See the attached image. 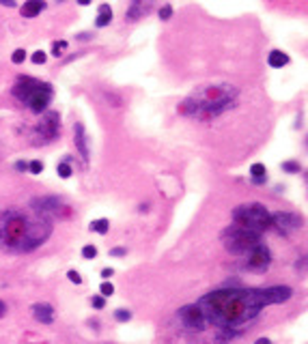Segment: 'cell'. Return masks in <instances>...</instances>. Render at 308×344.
Returning <instances> with one entry per match:
<instances>
[{"label":"cell","mask_w":308,"mask_h":344,"mask_svg":"<svg viewBox=\"0 0 308 344\" xmlns=\"http://www.w3.org/2000/svg\"><path fill=\"white\" fill-rule=\"evenodd\" d=\"M205 316V322H211L218 329L235 332L237 327L254 320L267 304L263 288H243V286H222L207 292L196 304Z\"/></svg>","instance_id":"cell-1"},{"label":"cell","mask_w":308,"mask_h":344,"mask_svg":"<svg viewBox=\"0 0 308 344\" xmlns=\"http://www.w3.org/2000/svg\"><path fill=\"white\" fill-rule=\"evenodd\" d=\"M52 234V222L39 213L9 209L0 213V248L7 252H33Z\"/></svg>","instance_id":"cell-2"},{"label":"cell","mask_w":308,"mask_h":344,"mask_svg":"<svg viewBox=\"0 0 308 344\" xmlns=\"http://www.w3.org/2000/svg\"><path fill=\"white\" fill-rule=\"evenodd\" d=\"M237 88L231 84H207L177 106L179 114L198 120H211L231 110L237 102Z\"/></svg>","instance_id":"cell-3"},{"label":"cell","mask_w":308,"mask_h":344,"mask_svg":"<svg viewBox=\"0 0 308 344\" xmlns=\"http://www.w3.org/2000/svg\"><path fill=\"white\" fill-rule=\"evenodd\" d=\"M233 224L263 234L271 228V213L261 202H246L233 209Z\"/></svg>","instance_id":"cell-4"},{"label":"cell","mask_w":308,"mask_h":344,"mask_svg":"<svg viewBox=\"0 0 308 344\" xmlns=\"http://www.w3.org/2000/svg\"><path fill=\"white\" fill-rule=\"evenodd\" d=\"M220 239H222V243H224V248L228 250V252L243 258L248 252H252V250L261 243V234L231 224V226H226L224 230H222Z\"/></svg>","instance_id":"cell-5"},{"label":"cell","mask_w":308,"mask_h":344,"mask_svg":"<svg viewBox=\"0 0 308 344\" xmlns=\"http://www.w3.org/2000/svg\"><path fill=\"white\" fill-rule=\"evenodd\" d=\"M33 211L44 215L52 222L54 218H69L71 215V206L59 196H41V198H33Z\"/></svg>","instance_id":"cell-6"},{"label":"cell","mask_w":308,"mask_h":344,"mask_svg":"<svg viewBox=\"0 0 308 344\" xmlns=\"http://www.w3.org/2000/svg\"><path fill=\"white\" fill-rule=\"evenodd\" d=\"M61 134V116L59 112L54 110H46L41 114V120L35 127V136L41 140V144H48V142H52L59 138Z\"/></svg>","instance_id":"cell-7"},{"label":"cell","mask_w":308,"mask_h":344,"mask_svg":"<svg viewBox=\"0 0 308 344\" xmlns=\"http://www.w3.org/2000/svg\"><path fill=\"white\" fill-rule=\"evenodd\" d=\"M269 264H271V252L263 243H259L252 252H248L241 258V267L250 271V274H265L269 269Z\"/></svg>","instance_id":"cell-8"},{"label":"cell","mask_w":308,"mask_h":344,"mask_svg":"<svg viewBox=\"0 0 308 344\" xmlns=\"http://www.w3.org/2000/svg\"><path fill=\"white\" fill-rule=\"evenodd\" d=\"M177 314H179V320H181L190 332H205L207 322H205L203 312H200V308L196 304H188V306L179 308Z\"/></svg>","instance_id":"cell-9"},{"label":"cell","mask_w":308,"mask_h":344,"mask_svg":"<svg viewBox=\"0 0 308 344\" xmlns=\"http://www.w3.org/2000/svg\"><path fill=\"white\" fill-rule=\"evenodd\" d=\"M52 97H54V88H52V84L50 82H41L39 84V88L33 92L31 99L26 102V106L31 108V110L35 114H44L48 110V106L50 102H52Z\"/></svg>","instance_id":"cell-10"},{"label":"cell","mask_w":308,"mask_h":344,"mask_svg":"<svg viewBox=\"0 0 308 344\" xmlns=\"http://www.w3.org/2000/svg\"><path fill=\"white\" fill-rule=\"evenodd\" d=\"M271 228H278L280 232L284 234H291L302 228V218L297 213H291V211H278V213H271Z\"/></svg>","instance_id":"cell-11"},{"label":"cell","mask_w":308,"mask_h":344,"mask_svg":"<svg viewBox=\"0 0 308 344\" xmlns=\"http://www.w3.org/2000/svg\"><path fill=\"white\" fill-rule=\"evenodd\" d=\"M39 84L41 80H37V78H31V76H20L16 84H13V88H11V95L18 99V102H22L26 104L28 99H31V95L35 90L39 88Z\"/></svg>","instance_id":"cell-12"},{"label":"cell","mask_w":308,"mask_h":344,"mask_svg":"<svg viewBox=\"0 0 308 344\" xmlns=\"http://www.w3.org/2000/svg\"><path fill=\"white\" fill-rule=\"evenodd\" d=\"M153 9V0H130V6L125 11V22H138L140 18L149 16Z\"/></svg>","instance_id":"cell-13"},{"label":"cell","mask_w":308,"mask_h":344,"mask_svg":"<svg viewBox=\"0 0 308 344\" xmlns=\"http://www.w3.org/2000/svg\"><path fill=\"white\" fill-rule=\"evenodd\" d=\"M265 292V299H267V304H284V301H289L293 297V290L289 288V286H267V288H263Z\"/></svg>","instance_id":"cell-14"},{"label":"cell","mask_w":308,"mask_h":344,"mask_svg":"<svg viewBox=\"0 0 308 344\" xmlns=\"http://www.w3.org/2000/svg\"><path fill=\"white\" fill-rule=\"evenodd\" d=\"M74 142H76V148L80 150V155H82V160L84 162H89V138H87V132H84V125L82 123H76L74 127Z\"/></svg>","instance_id":"cell-15"},{"label":"cell","mask_w":308,"mask_h":344,"mask_svg":"<svg viewBox=\"0 0 308 344\" xmlns=\"http://www.w3.org/2000/svg\"><path fill=\"white\" fill-rule=\"evenodd\" d=\"M31 312H33L35 320L44 322V325H50V322H54V308L50 306V304H35V306L31 308Z\"/></svg>","instance_id":"cell-16"},{"label":"cell","mask_w":308,"mask_h":344,"mask_svg":"<svg viewBox=\"0 0 308 344\" xmlns=\"http://www.w3.org/2000/svg\"><path fill=\"white\" fill-rule=\"evenodd\" d=\"M46 9V0H26L24 6L20 9V13H22V18H37L41 11Z\"/></svg>","instance_id":"cell-17"},{"label":"cell","mask_w":308,"mask_h":344,"mask_svg":"<svg viewBox=\"0 0 308 344\" xmlns=\"http://www.w3.org/2000/svg\"><path fill=\"white\" fill-rule=\"evenodd\" d=\"M267 64L274 69H282L284 64H289V56L284 52H280V50H271L269 56H267Z\"/></svg>","instance_id":"cell-18"},{"label":"cell","mask_w":308,"mask_h":344,"mask_svg":"<svg viewBox=\"0 0 308 344\" xmlns=\"http://www.w3.org/2000/svg\"><path fill=\"white\" fill-rule=\"evenodd\" d=\"M112 22V9L110 4H99L97 9V20H95V26L97 28H106Z\"/></svg>","instance_id":"cell-19"},{"label":"cell","mask_w":308,"mask_h":344,"mask_svg":"<svg viewBox=\"0 0 308 344\" xmlns=\"http://www.w3.org/2000/svg\"><path fill=\"white\" fill-rule=\"evenodd\" d=\"M250 176H252V183L263 185L267 181V168H265V164H252V166H250Z\"/></svg>","instance_id":"cell-20"},{"label":"cell","mask_w":308,"mask_h":344,"mask_svg":"<svg viewBox=\"0 0 308 344\" xmlns=\"http://www.w3.org/2000/svg\"><path fill=\"white\" fill-rule=\"evenodd\" d=\"M91 230L93 232H97V234H106L108 232V228H110V222L106 220V218H102V220H95V222H91Z\"/></svg>","instance_id":"cell-21"},{"label":"cell","mask_w":308,"mask_h":344,"mask_svg":"<svg viewBox=\"0 0 308 344\" xmlns=\"http://www.w3.org/2000/svg\"><path fill=\"white\" fill-rule=\"evenodd\" d=\"M99 295H102L104 299L106 297H112L114 295V284L108 282V280H106V282H102V284H99Z\"/></svg>","instance_id":"cell-22"},{"label":"cell","mask_w":308,"mask_h":344,"mask_svg":"<svg viewBox=\"0 0 308 344\" xmlns=\"http://www.w3.org/2000/svg\"><path fill=\"white\" fill-rule=\"evenodd\" d=\"M65 50H67V41H65V39H63V41H54V43H52V56H56V58L65 54Z\"/></svg>","instance_id":"cell-23"},{"label":"cell","mask_w":308,"mask_h":344,"mask_svg":"<svg viewBox=\"0 0 308 344\" xmlns=\"http://www.w3.org/2000/svg\"><path fill=\"white\" fill-rule=\"evenodd\" d=\"M282 170L289 172V174H299V172H302V166H299L297 162H284L282 164Z\"/></svg>","instance_id":"cell-24"},{"label":"cell","mask_w":308,"mask_h":344,"mask_svg":"<svg viewBox=\"0 0 308 344\" xmlns=\"http://www.w3.org/2000/svg\"><path fill=\"white\" fill-rule=\"evenodd\" d=\"M56 172H59L61 178H69V176H71V166H69V162H61L59 166H56Z\"/></svg>","instance_id":"cell-25"},{"label":"cell","mask_w":308,"mask_h":344,"mask_svg":"<svg viewBox=\"0 0 308 344\" xmlns=\"http://www.w3.org/2000/svg\"><path fill=\"white\" fill-rule=\"evenodd\" d=\"M114 318H117L119 322H127V320H132V312L119 308V310H114Z\"/></svg>","instance_id":"cell-26"},{"label":"cell","mask_w":308,"mask_h":344,"mask_svg":"<svg viewBox=\"0 0 308 344\" xmlns=\"http://www.w3.org/2000/svg\"><path fill=\"white\" fill-rule=\"evenodd\" d=\"M24 60H26V50L20 48V50H16V52L11 54V62L13 64H22Z\"/></svg>","instance_id":"cell-27"},{"label":"cell","mask_w":308,"mask_h":344,"mask_svg":"<svg viewBox=\"0 0 308 344\" xmlns=\"http://www.w3.org/2000/svg\"><path fill=\"white\" fill-rule=\"evenodd\" d=\"M28 172H31V174H41V172H44V162L33 160L31 164H28Z\"/></svg>","instance_id":"cell-28"},{"label":"cell","mask_w":308,"mask_h":344,"mask_svg":"<svg viewBox=\"0 0 308 344\" xmlns=\"http://www.w3.org/2000/svg\"><path fill=\"white\" fill-rule=\"evenodd\" d=\"M95 256H97V248H95V246H84V248H82V258H87V260H93Z\"/></svg>","instance_id":"cell-29"},{"label":"cell","mask_w":308,"mask_h":344,"mask_svg":"<svg viewBox=\"0 0 308 344\" xmlns=\"http://www.w3.org/2000/svg\"><path fill=\"white\" fill-rule=\"evenodd\" d=\"M170 18H173V6H170V4H164L162 9H160V20H162V22H168Z\"/></svg>","instance_id":"cell-30"},{"label":"cell","mask_w":308,"mask_h":344,"mask_svg":"<svg viewBox=\"0 0 308 344\" xmlns=\"http://www.w3.org/2000/svg\"><path fill=\"white\" fill-rule=\"evenodd\" d=\"M31 60H33L35 64H44V62L48 60V54L44 52V50H39V52H35V54L31 56Z\"/></svg>","instance_id":"cell-31"},{"label":"cell","mask_w":308,"mask_h":344,"mask_svg":"<svg viewBox=\"0 0 308 344\" xmlns=\"http://www.w3.org/2000/svg\"><path fill=\"white\" fill-rule=\"evenodd\" d=\"M91 306L95 308V310H104V306H106V299L102 295H95V297H91Z\"/></svg>","instance_id":"cell-32"},{"label":"cell","mask_w":308,"mask_h":344,"mask_svg":"<svg viewBox=\"0 0 308 344\" xmlns=\"http://www.w3.org/2000/svg\"><path fill=\"white\" fill-rule=\"evenodd\" d=\"M67 278H69V282H74V284H82V276L78 274V271H67Z\"/></svg>","instance_id":"cell-33"},{"label":"cell","mask_w":308,"mask_h":344,"mask_svg":"<svg viewBox=\"0 0 308 344\" xmlns=\"http://www.w3.org/2000/svg\"><path fill=\"white\" fill-rule=\"evenodd\" d=\"M127 254V248H112L110 250V256H125Z\"/></svg>","instance_id":"cell-34"},{"label":"cell","mask_w":308,"mask_h":344,"mask_svg":"<svg viewBox=\"0 0 308 344\" xmlns=\"http://www.w3.org/2000/svg\"><path fill=\"white\" fill-rule=\"evenodd\" d=\"M112 276H114V269H112V267L102 269V278H104V280H108V278H112Z\"/></svg>","instance_id":"cell-35"},{"label":"cell","mask_w":308,"mask_h":344,"mask_svg":"<svg viewBox=\"0 0 308 344\" xmlns=\"http://www.w3.org/2000/svg\"><path fill=\"white\" fill-rule=\"evenodd\" d=\"M16 170H20V172L28 170V164H26V162H16Z\"/></svg>","instance_id":"cell-36"},{"label":"cell","mask_w":308,"mask_h":344,"mask_svg":"<svg viewBox=\"0 0 308 344\" xmlns=\"http://www.w3.org/2000/svg\"><path fill=\"white\" fill-rule=\"evenodd\" d=\"M76 39H80V41H89V39H93V34H91V32H80Z\"/></svg>","instance_id":"cell-37"},{"label":"cell","mask_w":308,"mask_h":344,"mask_svg":"<svg viewBox=\"0 0 308 344\" xmlns=\"http://www.w3.org/2000/svg\"><path fill=\"white\" fill-rule=\"evenodd\" d=\"M3 6H16V0H0Z\"/></svg>","instance_id":"cell-38"},{"label":"cell","mask_w":308,"mask_h":344,"mask_svg":"<svg viewBox=\"0 0 308 344\" xmlns=\"http://www.w3.org/2000/svg\"><path fill=\"white\" fill-rule=\"evenodd\" d=\"M5 314H7V306L3 304V301H0V318H3V316H5Z\"/></svg>","instance_id":"cell-39"},{"label":"cell","mask_w":308,"mask_h":344,"mask_svg":"<svg viewBox=\"0 0 308 344\" xmlns=\"http://www.w3.org/2000/svg\"><path fill=\"white\" fill-rule=\"evenodd\" d=\"M254 344H271V340H269V338H259Z\"/></svg>","instance_id":"cell-40"},{"label":"cell","mask_w":308,"mask_h":344,"mask_svg":"<svg viewBox=\"0 0 308 344\" xmlns=\"http://www.w3.org/2000/svg\"><path fill=\"white\" fill-rule=\"evenodd\" d=\"M76 2H78V4H82V6H87V4H91V2H93V0H76Z\"/></svg>","instance_id":"cell-41"},{"label":"cell","mask_w":308,"mask_h":344,"mask_svg":"<svg viewBox=\"0 0 308 344\" xmlns=\"http://www.w3.org/2000/svg\"><path fill=\"white\" fill-rule=\"evenodd\" d=\"M89 325H91L93 329H99V322H97V320H91V322H89Z\"/></svg>","instance_id":"cell-42"}]
</instances>
